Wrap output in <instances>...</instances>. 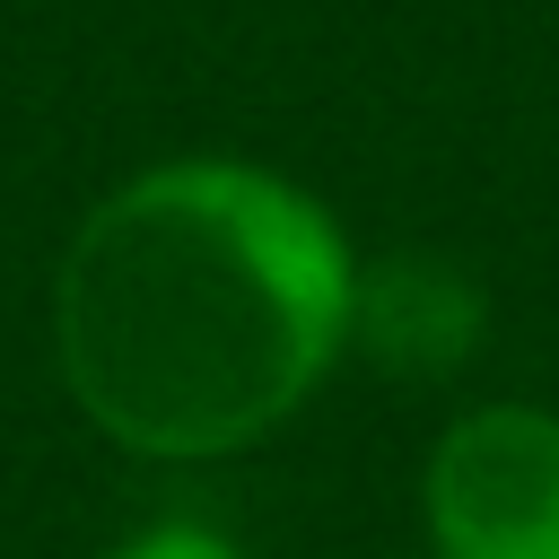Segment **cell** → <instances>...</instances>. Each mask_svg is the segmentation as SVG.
<instances>
[{"label":"cell","instance_id":"1","mask_svg":"<svg viewBox=\"0 0 559 559\" xmlns=\"http://www.w3.org/2000/svg\"><path fill=\"white\" fill-rule=\"evenodd\" d=\"M341 218L245 157H166L114 183L52 271V367L140 463L262 445L349 349Z\"/></svg>","mask_w":559,"mask_h":559},{"label":"cell","instance_id":"3","mask_svg":"<svg viewBox=\"0 0 559 559\" xmlns=\"http://www.w3.org/2000/svg\"><path fill=\"white\" fill-rule=\"evenodd\" d=\"M480 323H489V306H480L472 271L445 253H376L349 280V349L376 376L437 384L480 349Z\"/></svg>","mask_w":559,"mask_h":559},{"label":"cell","instance_id":"2","mask_svg":"<svg viewBox=\"0 0 559 559\" xmlns=\"http://www.w3.org/2000/svg\"><path fill=\"white\" fill-rule=\"evenodd\" d=\"M428 559H559V411L480 402L437 428L419 472Z\"/></svg>","mask_w":559,"mask_h":559},{"label":"cell","instance_id":"4","mask_svg":"<svg viewBox=\"0 0 559 559\" xmlns=\"http://www.w3.org/2000/svg\"><path fill=\"white\" fill-rule=\"evenodd\" d=\"M114 559H245L227 533H210V524H148V533H131Z\"/></svg>","mask_w":559,"mask_h":559}]
</instances>
